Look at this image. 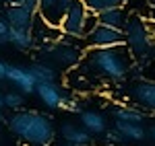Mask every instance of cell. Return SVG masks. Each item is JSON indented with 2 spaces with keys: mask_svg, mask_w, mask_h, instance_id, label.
Returning <instances> with one entry per match:
<instances>
[{
  "mask_svg": "<svg viewBox=\"0 0 155 146\" xmlns=\"http://www.w3.org/2000/svg\"><path fill=\"white\" fill-rule=\"evenodd\" d=\"M134 58L126 45L97 48L83 51V58L71 70V82L81 80V89L95 86L99 82H122L130 72Z\"/></svg>",
  "mask_w": 155,
  "mask_h": 146,
  "instance_id": "1",
  "label": "cell"
},
{
  "mask_svg": "<svg viewBox=\"0 0 155 146\" xmlns=\"http://www.w3.org/2000/svg\"><path fill=\"white\" fill-rule=\"evenodd\" d=\"M6 123L12 134L29 146H48L56 134L52 120L37 111H15Z\"/></svg>",
  "mask_w": 155,
  "mask_h": 146,
  "instance_id": "2",
  "label": "cell"
},
{
  "mask_svg": "<svg viewBox=\"0 0 155 146\" xmlns=\"http://www.w3.org/2000/svg\"><path fill=\"white\" fill-rule=\"evenodd\" d=\"M124 45L128 48L132 58H149V49H151L149 23L143 21L139 14H132V17L126 19V25H124Z\"/></svg>",
  "mask_w": 155,
  "mask_h": 146,
  "instance_id": "3",
  "label": "cell"
},
{
  "mask_svg": "<svg viewBox=\"0 0 155 146\" xmlns=\"http://www.w3.org/2000/svg\"><path fill=\"white\" fill-rule=\"evenodd\" d=\"M44 56L48 58L50 62H54L56 66H62V68H77V64L83 58V51L72 45V43H52V45H46L44 48Z\"/></svg>",
  "mask_w": 155,
  "mask_h": 146,
  "instance_id": "4",
  "label": "cell"
},
{
  "mask_svg": "<svg viewBox=\"0 0 155 146\" xmlns=\"http://www.w3.org/2000/svg\"><path fill=\"white\" fill-rule=\"evenodd\" d=\"M85 14H87V8H85L83 0H77V2L71 6V11L66 12V17L62 19V23H60L62 35L72 37V39H83Z\"/></svg>",
  "mask_w": 155,
  "mask_h": 146,
  "instance_id": "5",
  "label": "cell"
},
{
  "mask_svg": "<svg viewBox=\"0 0 155 146\" xmlns=\"http://www.w3.org/2000/svg\"><path fill=\"white\" fill-rule=\"evenodd\" d=\"M89 49L97 48H114V45H124V31L120 29H110L104 25H97L95 29L85 37Z\"/></svg>",
  "mask_w": 155,
  "mask_h": 146,
  "instance_id": "6",
  "label": "cell"
},
{
  "mask_svg": "<svg viewBox=\"0 0 155 146\" xmlns=\"http://www.w3.org/2000/svg\"><path fill=\"white\" fill-rule=\"evenodd\" d=\"M77 0H39V11L37 14L50 25V27H58L62 19L66 17V12L71 11V6Z\"/></svg>",
  "mask_w": 155,
  "mask_h": 146,
  "instance_id": "7",
  "label": "cell"
},
{
  "mask_svg": "<svg viewBox=\"0 0 155 146\" xmlns=\"http://www.w3.org/2000/svg\"><path fill=\"white\" fill-rule=\"evenodd\" d=\"M128 99L145 111L155 113V82L153 80H139L128 89Z\"/></svg>",
  "mask_w": 155,
  "mask_h": 146,
  "instance_id": "8",
  "label": "cell"
},
{
  "mask_svg": "<svg viewBox=\"0 0 155 146\" xmlns=\"http://www.w3.org/2000/svg\"><path fill=\"white\" fill-rule=\"evenodd\" d=\"M6 80L12 82V85L17 86L23 95H31V93H35V78H33V74L29 70V66H11L8 64V72H6Z\"/></svg>",
  "mask_w": 155,
  "mask_h": 146,
  "instance_id": "9",
  "label": "cell"
},
{
  "mask_svg": "<svg viewBox=\"0 0 155 146\" xmlns=\"http://www.w3.org/2000/svg\"><path fill=\"white\" fill-rule=\"evenodd\" d=\"M35 95L46 107H50V109H58L60 105H62V101L66 99L62 86H58L56 82H39V85L35 86Z\"/></svg>",
  "mask_w": 155,
  "mask_h": 146,
  "instance_id": "10",
  "label": "cell"
},
{
  "mask_svg": "<svg viewBox=\"0 0 155 146\" xmlns=\"http://www.w3.org/2000/svg\"><path fill=\"white\" fill-rule=\"evenodd\" d=\"M33 17H35V14L27 12L21 4H19V6H8L6 12H4V19L8 21L11 29H31Z\"/></svg>",
  "mask_w": 155,
  "mask_h": 146,
  "instance_id": "11",
  "label": "cell"
},
{
  "mask_svg": "<svg viewBox=\"0 0 155 146\" xmlns=\"http://www.w3.org/2000/svg\"><path fill=\"white\" fill-rule=\"evenodd\" d=\"M60 134L64 138V142H68L72 146H87L91 142V134L87 130H83V128L74 126V123H62Z\"/></svg>",
  "mask_w": 155,
  "mask_h": 146,
  "instance_id": "12",
  "label": "cell"
},
{
  "mask_svg": "<svg viewBox=\"0 0 155 146\" xmlns=\"http://www.w3.org/2000/svg\"><path fill=\"white\" fill-rule=\"evenodd\" d=\"M81 123H83V130H87L89 134H106L107 132L106 117L97 111H83L81 113Z\"/></svg>",
  "mask_w": 155,
  "mask_h": 146,
  "instance_id": "13",
  "label": "cell"
},
{
  "mask_svg": "<svg viewBox=\"0 0 155 146\" xmlns=\"http://www.w3.org/2000/svg\"><path fill=\"white\" fill-rule=\"evenodd\" d=\"M8 41H11L17 49H23V51H27V49H31L33 45H35L31 29H11Z\"/></svg>",
  "mask_w": 155,
  "mask_h": 146,
  "instance_id": "14",
  "label": "cell"
},
{
  "mask_svg": "<svg viewBox=\"0 0 155 146\" xmlns=\"http://www.w3.org/2000/svg\"><path fill=\"white\" fill-rule=\"evenodd\" d=\"M97 19H99V25L110 27V29H120V31H124V25H126L124 8H116V11L101 12V14H97Z\"/></svg>",
  "mask_w": 155,
  "mask_h": 146,
  "instance_id": "15",
  "label": "cell"
},
{
  "mask_svg": "<svg viewBox=\"0 0 155 146\" xmlns=\"http://www.w3.org/2000/svg\"><path fill=\"white\" fill-rule=\"evenodd\" d=\"M126 0H83L85 8L93 14H101L107 11H116V8H124Z\"/></svg>",
  "mask_w": 155,
  "mask_h": 146,
  "instance_id": "16",
  "label": "cell"
},
{
  "mask_svg": "<svg viewBox=\"0 0 155 146\" xmlns=\"http://www.w3.org/2000/svg\"><path fill=\"white\" fill-rule=\"evenodd\" d=\"M29 70L33 74L35 82H56V68L50 66V64H44V62H35L29 66Z\"/></svg>",
  "mask_w": 155,
  "mask_h": 146,
  "instance_id": "17",
  "label": "cell"
},
{
  "mask_svg": "<svg viewBox=\"0 0 155 146\" xmlns=\"http://www.w3.org/2000/svg\"><path fill=\"white\" fill-rule=\"evenodd\" d=\"M116 132H118L124 140H143L145 138V128L139 123H126V122H116Z\"/></svg>",
  "mask_w": 155,
  "mask_h": 146,
  "instance_id": "18",
  "label": "cell"
},
{
  "mask_svg": "<svg viewBox=\"0 0 155 146\" xmlns=\"http://www.w3.org/2000/svg\"><path fill=\"white\" fill-rule=\"evenodd\" d=\"M116 122H126V123H141L145 122V111L137 109V107H120L114 111Z\"/></svg>",
  "mask_w": 155,
  "mask_h": 146,
  "instance_id": "19",
  "label": "cell"
},
{
  "mask_svg": "<svg viewBox=\"0 0 155 146\" xmlns=\"http://www.w3.org/2000/svg\"><path fill=\"white\" fill-rule=\"evenodd\" d=\"M2 103H4V107H6V109L19 111V107H23V103H25V97H23V93L8 91V93H4V95H2Z\"/></svg>",
  "mask_w": 155,
  "mask_h": 146,
  "instance_id": "20",
  "label": "cell"
},
{
  "mask_svg": "<svg viewBox=\"0 0 155 146\" xmlns=\"http://www.w3.org/2000/svg\"><path fill=\"white\" fill-rule=\"evenodd\" d=\"M97 25H99V19H97V14H93V12L87 11V14H85V23H83V39L89 35L93 29H95Z\"/></svg>",
  "mask_w": 155,
  "mask_h": 146,
  "instance_id": "21",
  "label": "cell"
},
{
  "mask_svg": "<svg viewBox=\"0 0 155 146\" xmlns=\"http://www.w3.org/2000/svg\"><path fill=\"white\" fill-rule=\"evenodd\" d=\"M60 109H66L68 113H83V105H81V101H77V99H64L62 101V105H60Z\"/></svg>",
  "mask_w": 155,
  "mask_h": 146,
  "instance_id": "22",
  "label": "cell"
},
{
  "mask_svg": "<svg viewBox=\"0 0 155 146\" xmlns=\"http://www.w3.org/2000/svg\"><path fill=\"white\" fill-rule=\"evenodd\" d=\"M21 6H23L27 12L37 14V11H39V0H23V2H21Z\"/></svg>",
  "mask_w": 155,
  "mask_h": 146,
  "instance_id": "23",
  "label": "cell"
},
{
  "mask_svg": "<svg viewBox=\"0 0 155 146\" xmlns=\"http://www.w3.org/2000/svg\"><path fill=\"white\" fill-rule=\"evenodd\" d=\"M8 33H11V25L4 17H0V37H4L8 41Z\"/></svg>",
  "mask_w": 155,
  "mask_h": 146,
  "instance_id": "24",
  "label": "cell"
},
{
  "mask_svg": "<svg viewBox=\"0 0 155 146\" xmlns=\"http://www.w3.org/2000/svg\"><path fill=\"white\" fill-rule=\"evenodd\" d=\"M107 138H110V140H112V142H126V140H124V138H122V136L118 134V132H116V130H112V132H107Z\"/></svg>",
  "mask_w": 155,
  "mask_h": 146,
  "instance_id": "25",
  "label": "cell"
},
{
  "mask_svg": "<svg viewBox=\"0 0 155 146\" xmlns=\"http://www.w3.org/2000/svg\"><path fill=\"white\" fill-rule=\"evenodd\" d=\"M6 72H8V64L0 62V80H6Z\"/></svg>",
  "mask_w": 155,
  "mask_h": 146,
  "instance_id": "26",
  "label": "cell"
},
{
  "mask_svg": "<svg viewBox=\"0 0 155 146\" xmlns=\"http://www.w3.org/2000/svg\"><path fill=\"white\" fill-rule=\"evenodd\" d=\"M4 2H6L8 6H19V4H21L23 0H4Z\"/></svg>",
  "mask_w": 155,
  "mask_h": 146,
  "instance_id": "27",
  "label": "cell"
},
{
  "mask_svg": "<svg viewBox=\"0 0 155 146\" xmlns=\"http://www.w3.org/2000/svg\"><path fill=\"white\" fill-rule=\"evenodd\" d=\"M151 136H153V140H155V123L151 126Z\"/></svg>",
  "mask_w": 155,
  "mask_h": 146,
  "instance_id": "28",
  "label": "cell"
},
{
  "mask_svg": "<svg viewBox=\"0 0 155 146\" xmlns=\"http://www.w3.org/2000/svg\"><path fill=\"white\" fill-rule=\"evenodd\" d=\"M2 43H8V41H6L4 37H0V45H2Z\"/></svg>",
  "mask_w": 155,
  "mask_h": 146,
  "instance_id": "29",
  "label": "cell"
},
{
  "mask_svg": "<svg viewBox=\"0 0 155 146\" xmlns=\"http://www.w3.org/2000/svg\"><path fill=\"white\" fill-rule=\"evenodd\" d=\"M2 107H4V103H2V95H0V109H2Z\"/></svg>",
  "mask_w": 155,
  "mask_h": 146,
  "instance_id": "30",
  "label": "cell"
},
{
  "mask_svg": "<svg viewBox=\"0 0 155 146\" xmlns=\"http://www.w3.org/2000/svg\"><path fill=\"white\" fill-rule=\"evenodd\" d=\"M62 146H72V144H68V142H62Z\"/></svg>",
  "mask_w": 155,
  "mask_h": 146,
  "instance_id": "31",
  "label": "cell"
},
{
  "mask_svg": "<svg viewBox=\"0 0 155 146\" xmlns=\"http://www.w3.org/2000/svg\"><path fill=\"white\" fill-rule=\"evenodd\" d=\"M2 120H4V115H2V113H0V122H2Z\"/></svg>",
  "mask_w": 155,
  "mask_h": 146,
  "instance_id": "32",
  "label": "cell"
},
{
  "mask_svg": "<svg viewBox=\"0 0 155 146\" xmlns=\"http://www.w3.org/2000/svg\"><path fill=\"white\" fill-rule=\"evenodd\" d=\"M149 2H151V4H153V6H155V0H149Z\"/></svg>",
  "mask_w": 155,
  "mask_h": 146,
  "instance_id": "33",
  "label": "cell"
}]
</instances>
